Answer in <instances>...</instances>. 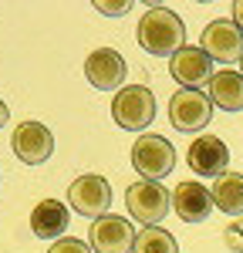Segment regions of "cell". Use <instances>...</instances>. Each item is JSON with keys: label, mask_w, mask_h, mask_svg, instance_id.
Listing matches in <instances>:
<instances>
[{"label": "cell", "mask_w": 243, "mask_h": 253, "mask_svg": "<svg viewBox=\"0 0 243 253\" xmlns=\"http://www.w3.org/2000/svg\"><path fill=\"white\" fill-rule=\"evenodd\" d=\"M68 203H71L75 213L88 216V219H101L112 210V186H108L105 175H95V172L78 175L68 186Z\"/></svg>", "instance_id": "277c9868"}, {"label": "cell", "mask_w": 243, "mask_h": 253, "mask_svg": "<svg viewBox=\"0 0 243 253\" xmlns=\"http://www.w3.org/2000/svg\"><path fill=\"white\" fill-rule=\"evenodd\" d=\"M125 58H122L115 47H98L91 51L84 61V78L91 81L98 91H122V81H125Z\"/></svg>", "instance_id": "8fae6325"}, {"label": "cell", "mask_w": 243, "mask_h": 253, "mask_svg": "<svg viewBox=\"0 0 243 253\" xmlns=\"http://www.w3.org/2000/svg\"><path fill=\"white\" fill-rule=\"evenodd\" d=\"M169 75L179 81L182 88H189V91H200L202 84H209L213 81V58L202 51V47H193V44H186L179 54H172L169 58Z\"/></svg>", "instance_id": "ba28073f"}, {"label": "cell", "mask_w": 243, "mask_h": 253, "mask_svg": "<svg viewBox=\"0 0 243 253\" xmlns=\"http://www.w3.org/2000/svg\"><path fill=\"white\" fill-rule=\"evenodd\" d=\"M47 253H95L84 240H75V236H61V240H54L51 243V250Z\"/></svg>", "instance_id": "ac0fdd59"}, {"label": "cell", "mask_w": 243, "mask_h": 253, "mask_svg": "<svg viewBox=\"0 0 243 253\" xmlns=\"http://www.w3.org/2000/svg\"><path fill=\"white\" fill-rule=\"evenodd\" d=\"M7 122H10V108H7V105H3V101H0V128H3V125H7Z\"/></svg>", "instance_id": "7402d4cb"}, {"label": "cell", "mask_w": 243, "mask_h": 253, "mask_svg": "<svg viewBox=\"0 0 243 253\" xmlns=\"http://www.w3.org/2000/svg\"><path fill=\"white\" fill-rule=\"evenodd\" d=\"M125 206H128V216L145 226H159L165 213L172 210V193L156 182V179H139L125 189Z\"/></svg>", "instance_id": "7a4b0ae2"}, {"label": "cell", "mask_w": 243, "mask_h": 253, "mask_svg": "<svg viewBox=\"0 0 243 253\" xmlns=\"http://www.w3.org/2000/svg\"><path fill=\"white\" fill-rule=\"evenodd\" d=\"M209 122H213V101H209V95L189 91V88H179L172 95V101H169V125L176 132L193 135V132L206 128Z\"/></svg>", "instance_id": "5b68a950"}, {"label": "cell", "mask_w": 243, "mask_h": 253, "mask_svg": "<svg viewBox=\"0 0 243 253\" xmlns=\"http://www.w3.org/2000/svg\"><path fill=\"white\" fill-rule=\"evenodd\" d=\"M132 253H179V243H176V236L169 233V230H162V226H145L135 236Z\"/></svg>", "instance_id": "e0dca14e"}, {"label": "cell", "mask_w": 243, "mask_h": 253, "mask_svg": "<svg viewBox=\"0 0 243 253\" xmlns=\"http://www.w3.org/2000/svg\"><path fill=\"white\" fill-rule=\"evenodd\" d=\"M200 47L220 64H233V61H243V31L226 17H216L206 24L200 38Z\"/></svg>", "instance_id": "52a82bcc"}, {"label": "cell", "mask_w": 243, "mask_h": 253, "mask_svg": "<svg viewBox=\"0 0 243 253\" xmlns=\"http://www.w3.org/2000/svg\"><path fill=\"white\" fill-rule=\"evenodd\" d=\"M95 7H98L101 14H108V17H122V14H125V10H128L132 3H128V0H119V3H108V0H98Z\"/></svg>", "instance_id": "ffe728a7"}, {"label": "cell", "mask_w": 243, "mask_h": 253, "mask_svg": "<svg viewBox=\"0 0 243 253\" xmlns=\"http://www.w3.org/2000/svg\"><path fill=\"white\" fill-rule=\"evenodd\" d=\"M112 118L119 122V128L128 132H142L152 125L156 118V95L145 84H128L112 98Z\"/></svg>", "instance_id": "3957f363"}, {"label": "cell", "mask_w": 243, "mask_h": 253, "mask_svg": "<svg viewBox=\"0 0 243 253\" xmlns=\"http://www.w3.org/2000/svg\"><path fill=\"white\" fill-rule=\"evenodd\" d=\"M10 145H14V156L24 166H40V162H47V156L54 152V135L40 122H20L17 128H14Z\"/></svg>", "instance_id": "30bf717a"}, {"label": "cell", "mask_w": 243, "mask_h": 253, "mask_svg": "<svg viewBox=\"0 0 243 253\" xmlns=\"http://www.w3.org/2000/svg\"><path fill=\"white\" fill-rule=\"evenodd\" d=\"M135 230L128 219L122 216H101L91 223V233H88V247L95 253H132L135 247Z\"/></svg>", "instance_id": "9c48e42d"}, {"label": "cell", "mask_w": 243, "mask_h": 253, "mask_svg": "<svg viewBox=\"0 0 243 253\" xmlns=\"http://www.w3.org/2000/svg\"><path fill=\"white\" fill-rule=\"evenodd\" d=\"M213 203L220 206L223 213L243 219V175L240 172H223L216 182H213Z\"/></svg>", "instance_id": "2e32d148"}, {"label": "cell", "mask_w": 243, "mask_h": 253, "mask_svg": "<svg viewBox=\"0 0 243 253\" xmlns=\"http://www.w3.org/2000/svg\"><path fill=\"white\" fill-rule=\"evenodd\" d=\"M31 230L38 240H58L68 230V206L61 199H40L31 213Z\"/></svg>", "instance_id": "9a60e30c"}, {"label": "cell", "mask_w": 243, "mask_h": 253, "mask_svg": "<svg viewBox=\"0 0 243 253\" xmlns=\"http://www.w3.org/2000/svg\"><path fill=\"white\" fill-rule=\"evenodd\" d=\"M226 162H230V149L216 135H200L189 145V169L196 175H216L220 179L226 172Z\"/></svg>", "instance_id": "4fadbf2b"}, {"label": "cell", "mask_w": 243, "mask_h": 253, "mask_svg": "<svg viewBox=\"0 0 243 253\" xmlns=\"http://www.w3.org/2000/svg\"><path fill=\"white\" fill-rule=\"evenodd\" d=\"M132 166L142 179H156L169 175L176 169V149L162 135H139L132 145Z\"/></svg>", "instance_id": "8992f818"}, {"label": "cell", "mask_w": 243, "mask_h": 253, "mask_svg": "<svg viewBox=\"0 0 243 253\" xmlns=\"http://www.w3.org/2000/svg\"><path fill=\"white\" fill-rule=\"evenodd\" d=\"M223 243H226V250H230V253H243V219H233V223L226 226Z\"/></svg>", "instance_id": "d6986e66"}, {"label": "cell", "mask_w": 243, "mask_h": 253, "mask_svg": "<svg viewBox=\"0 0 243 253\" xmlns=\"http://www.w3.org/2000/svg\"><path fill=\"white\" fill-rule=\"evenodd\" d=\"M240 75H243V61H240Z\"/></svg>", "instance_id": "603a6c76"}, {"label": "cell", "mask_w": 243, "mask_h": 253, "mask_svg": "<svg viewBox=\"0 0 243 253\" xmlns=\"http://www.w3.org/2000/svg\"><path fill=\"white\" fill-rule=\"evenodd\" d=\"M213 193L202 186L200 179H186L172 189V210L182 223H202L206 216L213 213Z\"/></svg>", "instance_id": "7c38bea8"}, {"label": "cell", "mask_w": 243, "mask_h": 253, "mask_svg": "<svg viewBox=\"0 0 243 253\" xmlns=\"http://www.w3.org/2000/svg\"><path fill=\"white\" fill-rule=\"evenodd\" d=\"M139 44L156 58H172L186 47V24L169 7H152L139 20Z\"/></svg>", "instance_id": "6da1fadb"}, {"label": "cell", "mask_w": 243, "mask_h": 253, "mask_svg": "<svg viewBox=\"0 0 243 253\" xmlns=\"http://www.w3.org/2000/svg\"><path fill=\"white\" fill-rule=\"evenodd\" d=\"M233 24L243 31V0H237V3H233Z\"/></svg>", "instance_id": "44dd1931"}, {"label": "cell", "mask_w": 243, "mask_h": 253, "mask_svg": "<svg viewBox=\"0 0 243 253\" xmlns=\"http://www.w3.org/2000/svg\"><path fill=\"white\" fill-rule=\"evenodd\" d=\"M206 95L223 112H243V75L237 68H220L206 84Z\"/></svg>", "instance_id": "5bb4252c"}]
</instances>
